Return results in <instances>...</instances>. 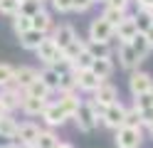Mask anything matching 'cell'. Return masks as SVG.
Masks as SVG:
<instances>
[{
    "label": "cell",
    "mask_w": 153,
    "mask_h": 148,
    "mask_svg": "<svg viewBox=\"0 0 153 148\" xmlns=\"http://www.w3.org/2000/svg\"><path fill=\"white\" fill-rule=\"evenodd\" d=\"M0 148H13V143H5V146H0Z\"/></svg>",
    "instance_id": "obj_46"
},
{
    "label": "cell",
    "mask_w": 153,
    "mask_h": 148,
    "mask_svg": "<svg viewBox=\"0 0 153 148\" xmlns=\"http://www.w3.org/2000/svg\"><path fill=\"white\" fill-rule=\"evenodd\" d=\"M94 3H104V0H94Z\"/></svg>",
    "instance_id": "obj_47"
},
{
    "label": "cell",
    "mask_w": 153,
    "mask_h": 148,
    "mask_svg": "<svg viewBox=\"0 0 153 148\" xmlns=\"http://www.w3.org/2000/svg\"><path fill=\"white\" fill-rule=\"evenodd\" d=\"M74 37H76V30L72 25H67V22L59 25V27H54V32H52V39H54V45L59 47V49H64Z\"/></svg>",
    "instance_id": "obj_16"
},
{
    "label": "cell",
    "mask_w": 153,
    "mask_h": 148,
    "mask_svg": "<svg viewBox=\"0 0 153 148\" xmlns=\"http://www.w3.org/2000/svg\"><path fill=\"white\" fill-rule=\"evenodd\" d=\"M42 3H47V0H42Z\"/></svg>",
    "instance_id": "obj_50"
},
{
    "label": "cell",
    "mask_w": 153,
    "mask_h": 148,
    "mask_svg": "<svg viewBox=\"0 0 153 148\" xmlns=\"http://www.w3.org/2000/svg\"><path fill=\"white\" fill-rule=\"evenodd\" d=\"M37 133H40V126L35 121H22V123H17V131L13 136V141L15 143H35Z\"/></svg>",
    "instance_id": "obj_11"
},
{
    "label": "cell",
    "mask_w": 153,
    "mask_h": 148,
    "mask_svg": "<svg viewBox=\"0 0 153 148\" xmlns=\"http://www.w3.org/2000/svg\"><path fill=\"white\" fill-rule=\"evenodd\" d=\"M91 5H94V0H72V10L74 13H87Z\"/></svg>",
    "instance_id": "obj_37"
},
{
    "label": "cell",
    "mask_w": 153,
    "mask_h": 148,
    "mask_svg": "<svg viewBox=\"0 0 153 148\" xmlns=\"http://www.w3.org/2000/svg\"><path fill=\"white\" fill-rule=\"evenodd\" d=\"M84 47H87V39H82V37H74L69 45H67L62 49V57L67 59V62H74L76 57H79V52H84Z\"/></svg>",
    "instance_id": "obj_22"
},
{
    "label": "cell",
    "mask_w": 153,
    "mask_h": 148,
    "mask_svg": "<svg viewBox=\"0 0 153 148\" xmlns=\"http://www.w3.org/2000/svg\"><path fill=\"white\" fill-rule=\"evenodd\" d=\"M104 3H106L109 7H119V10H126L131 0H104Z\"/></svg>",
    "instance_id": "obj_38"
},
{
    "label": "cell",
    "mask_w": 153,
    "mask_h": 148,
    "mask_svg": "<svg viewBox=\"0 0 153 148\" xmlns=\"http://www.w3.org/2000/svg\"><path fill=\"white\" fill-rule=\"evenodd\" d=\"M22 91H25L27 96H37V99H50V94H52L50 89L45 86V82H42L40 77H37L35 82H30V84H27V86L22 89Z\"/></svg>",
    "instance_id": "obj_24"
},
{
    "label": "cell",
    "mask_w": 153,
    "mask_h": 148,
    "mask_svg": "<svg viewBox=\"0 0 153 148\" xmlns=\"http://www.w3.org/2000/svg\"><path fill=\"white\" fill-rule=\"evenodd\" d=\"M57 13H72V0H50Z\"/></svg>",
    "instance_id": "obj_36"
},
{
    "label": "cell",
    "mask_w": 153,
    "mask_h": 148,
    "mask_svg": "<svg viewBox=\"0 0 153 148\" xmlns=\"http://www.w3.org/2000/svg\"><path fill=\"white\" fill-rule=\"evenodd\" d=\"M13 148H35L32 143H13Z\"/></svg>",
    "instance_id": "obj_41"
},
{
    "label": "cell",
    "mask_w": 153,
    "mask_h": 148,
    "mask_svg": "<svg viewBox=\"0 0 153 148\" xmlns=\"http://www.w3.org/2000/svg\"><path fill=\"white\" fill-rule=\"evenodd\" d=\"M40 116L45 118V123L50 126V128H54V126H62V123L67 121V118H69V116H67V114L62 111V109H59V104H57V101H47L45 111H42Z\"/></svg>",
    "instance_id": "obj_10"
},
{
    "label": "cell",
    "mask_w": 153,
    "mask_h": 148,
    "mask_svg": "<svg viewBox=\"0 0 153 148\" xmlns=\"http://www.w3.org/2000/svg\"><path fill=\"white\" fill-rule=\"evenodd\" d=\"M91 62H94V57L87 52V47H84V52H79V57L72 62V72H79V69H89L91 67Z\"/></svg>",
    "instance_id": "obj_32"
},
{
    "label": "cell",
    "mask_w": 153,
    "mask_h": 148,
    "mask_svg": "<svg viewBox=\"0 0 153 148\" xmlns=\"http://www.w3.org/2000/svg\"><path fill=\"white\" fill-rule=\"evenodd\" d=\"M30 27H32V20L27 17V15H22V13H15L13 15V30H15V35H22Z\"/></svg>",
    "instance_id": "obj_30"
},
{
    "label": "cell",
    "mask_w": 153,
    "mask_h": 148,
    "mask_svg": "<svg viewBox=\"0 0 153 148\" xmlns=\"http://www.w3.org/2000/svg\"><path fill=\"white\" fill-rule=\"evenodd\" d=\"M114 141H116V148H141L143 133L141 128H133V126H119L114 133Z\"/></svg>",
    "instance_id": "obj_1"
},
{
    "label": "cell",
    "mask_w": 153,
    "mask_h": 148,
    "mask_svg": "<svg viewBox=\"0 0 153 148\" xmlns=\"http://www.w3.org/2000/svg\"><path fill=\"white\" fill-rule=\"evenodd\" d=\"M20 37V47L22 49H37V45L42 42V37H45V32H40V30H35V27H30L27 32H22V35H17Z\"/></svg>",
    "instance_id": "obj_21"
},
{
    "label": "cell",
    "mask_w": 153,
    "mask_h": 148,
    "mask_svg": "<svg viewBox=\"0 0 153 148\" xmlns=\"http://www.w3.org/2000/svg\"><path fill=\"white\" fill-rule=\"evenodd\" d=\"M37 77H40V79H42V82H45V86H47V89H50V91H52V94L57 91V82H59V72H54V69H52L50 64H47V67H45V69H42V72H40V74H37Z\"/></svg>",
    "instance_id": "obj_28"
},
{
    "label": "cell",
    "mask_w": 153,
    "mask_h": 148,
    "mask_svg": "<svg viewBox=\"0 0 153 148\" xmlns=\"http://www.w3.org/2000/svg\"><path fill=\"white\" fill-rule=\"evenodd\" d=\"M22 89H17L15 84H7L0 89V106H3V111L13 114L15 109H20V101H22Z\"/></svg>",
    "instance_id": "obj_4"
},
{
    "label": "cell",
    "mask_w": 153,
    "mask_h": 148,
    "mask_svg": "<svg viewBox=\"0 0 153 148\" xmlns=\"http://www.w3.org/2000/svg\"><path fill=\"white\" fill-rule=\"evenodd\" d=\"M17 131V118L13 114H0V136H5V138H13Z\"/></svg>",
    "instance_id": "obj_23"
},
{
    "label": "cell",
    "mask_w": 153,
    "mask_h": 148,
    "mask_svg": "<svg viewBox=\"0 0 153 148\" xmlns=\"http://www.w3.org/2000/svg\"><path fill=\"white\" fill-rule=\"evenodd\" d=\"M57 104H59V109L67 114V116H74V111L82 106V101H79V96H76V91H64V94H59V99H57Z\"/></svg>",
    "instance_id": "obj_17"
},
{
    "label": "cell",
    "mask_w": 153,
    "mask_h": 148,
    "mask_svg": "<svg viewBox=\"0 0 153 148\" xmlns=\"http://www.w3.org/2000/svg\"><path fill=\"white\" fill-rule=\"evenodd\" d=\"M17 3H22V0H17Z\"/></svg>",
    "instance_id": "obj_49"
},
{
    "label": "cell",
    "mask_w": 153,
    "mask_h": 148,
    "mask_svg": "<svg viewBox=\"0 0 153 148\" xmlns=\"http://www.w3.org/2000/svg\"><path fill=\"white\" fill-rule=\"evenodd\" d=\"M148 99H151V104H153V86H151V91H148Z\"/></svg>",
    "instance_id": "obj_45"
},
{
    "label": "cell",
    "mask_w": 153,
    "mask_h": 148,
    "mask_svg": "<svg viewBox=\"0 0 153 148\" xmlns=\"http://www.w3.org/2000/svg\"><path fill=\"white\" fill-rule=\"evenodd\" d=\"M13 72H15V67H13V64L0 62V89L7 86V84H13Z\"/></svg>",
    "instance_id": "obj_34"
},
{
    "label": "cell",
    "mask_w": 153,
    "mask_h": 148,
    "mask_svg": "<svg viewBox=\"0 0 153 148\" xmlns=\"http://www.w3.org/2000/svg\"><path fill=\"white\" fill-rule=\"evenodd\" d=\"M54 148H74V146H72V143H64V141H59V143H57Z\"/></svg>",
    "instance_id": "obj_42"
},
{
    "label": "cell",
    "mask_w": 153,
    "mask_h": 148,
    "mask_svg": "<svg viewBox=\"0 0 153 148\" xmlns=\"http://www.w3.org/2000/svg\"><path fill=\"white\" fill-rule=\"evenodd\" d=\"M89 39H94V42H111V39H114V25H109L104 17L91 20V25H89Z\"/></svg>",
    "instance_id": "obj_6"
},
{
    "label": "cell",
    "mask_w": 153,
    "mask_h": 148,
    "mask_svg": "<svg viewBox=\"0 0 153 148\" xmlns=\"http://www.w3.org/2000/svg\"><path fill=\"white\" fill-rule=\"evenodd\" d=\"M123 114H126V106H123L119 99L116 101H111L106 109H104V114H101V123L111 128V131H116L119 126H123Z\"/></svg>",
    "instance_id": "obj_3"
},
{
    "label": "cell",
    "mask_w": 153,
    "mask_h": 148,
    "mask_svg": "<svg viewBox=\"0 0 153 148\" xmlns=\"http://www.w3.org/2000/svg\"><path fill=\"white\" fill-rule=\"evenodd\" d=\"M123 126H133V128H141V126H143L141 111H138L136 106H126V114H123Z\"/></svg>",
    "instance_id": "obj_29"
},
{
    "label": "cell",
    "mask_w": 153,
    "mask_h": 148,
    "mask_svg": "<svg viewBox=\"0 0 153 148\" xmlns=\"http://www.w3.org/2000/svg\"><path fill=\"white\" fill-rule=\"evenodd\" d=\"M17 10H20V3H17V0H0V15L13 17Z\"/></svg>",
    "instance_id": "obj_35"
},
{
    "label": "cell",
    "mask_w": 153,
    "mask_h": 148,
    "mask_svg": "<svg viewBox=\"0 0 153 148\" xmlns=\"http://www.w3.org/2000/svg\"><path fill=\"white\" fill-rule=\"evenodd\" d=\"M123 15H126V10H119V7H104V13H101V17L104 20H106V22L109 25H114V27H116L119 22H121V20H123Z\"/></svg>",
    "instance_id": "obj_31"
},
{
    "label": "cell",
    "mask_w": 153,
    "mask_h": 148,
    "mask_svg": "<svg viewBox=\"0 0 153 148\" xmlns=\"http://www.w3.org/2000/svg\"><path fill=\"white\" fill-rule=\"evenodd\" d=\"M37 74H40V72H37L35 67H27V64H25V67H17L15 72H13V84H15L17 89H25L30 82L37 79Z\"/></svg>",
    "instance_id": "obj_15"
},
{
    "label": "cell",
    "mask_w": 153,
    "mask_h": 148,
    "mask_svg": "<svg viewBox=\"0 0 153 148\" xmlns=\"http://www.w3.org/2000/svg\"><path fill=\"white\" fill-rule=\"evenodd\" d=\"M87 52H89L94 59L111 57V47H109V42H94V39H87Z\"/></svg>",
    "instance_id": "obj_27"
},
{
    "label": "cell",
    "mask_w": 153,
    "mask_h": 148,
    "mask_svg": "<svg viewBox=\"0 0 153 148\" xmlns=\"http://www.w3.org/2000/svg\"><path fill=\"white\" fill-rule=\"evenodd\" d=\"M143 10H146V13H148V17H151V22H153V5H151V7H143Z\"/></svg>",
    "instance_id": "obj_44"
},
{
    "label": "cell",
    "mask_w": 153,
    "mask_h": 148,
    "mask_svg": "<svg viewBox=\"0 0 153 148\" xmlns=\"http://www.w3.org/2000/svg\"><path fill=\"white\" fill-rule=\"evenodd\" d=\"M74 77H76V89H79V91H87V94H94V89L104 82V79H99L91 72V69H79V72H74Z\"/></svg>",
    "instance_id": "obj_8"
},
{
    "label": "cell",
    "mask_w": 153,
    "mask_h": 148,
    "mask_svg": "<svg viewBox=\"0 0 153 148\" xmlns=\"http://www.w3.org/2000/svg\"><path fill=\"white\" fill-rule=\"evenodd\" d=\"M94 99H97L99 104L109 106L111 101H116V99H119V91H116V86H114V84H109L106 79H104V82L94 89Z\"/></svg>",
    "instance_id": "obj_14"
},
{
    "label": "cell",
    "mask_w": 153,
    "mask_h": 148,
    "mask_svg": "<svg viewBox=\"0 0 153 148\" xmlns=\"http://www.w3.org/2000/svg\"><path fill=\"white\" fill-rule=\"evenodd\" d=\"M35 52H37V59H40V62H45V64H54L57 59L62 57V49L54 45L52 35H50V37L45 35V37H42V42L37 45V49H35Z\"/></svg>",
    "instance_id": "obj_5"
},
{
    "label": "cell",
    "mask_w": 153,
    "mask_h": 148,
    "mask_svg": "<svg viewBox=\"0 0 153 148\" xmlns=\"http://www.w3.org/2000/svg\"><path fill=\"white\" fill-rule=\"evenodd\" d=\"M30 20H32V27H35V30H40V32H45V35H47V32H50V30L54 27V22H52V15L47 13L45 7H40V10H37V13H35Z\"/></svg>",
    "instance_id": "obj_20"
},
{
    "label": "cell",
    "mask_w": 153,
    "mask_h": 148,
    "mask_svg": "<svg viewBox=\"0 0 153 148\" xmlns=\"http://www.w3.org/2000/svg\"><path fill=\"white\" fill-rule=\"evenodd\" d=\"M64 91H76V77L74 72H62L59 74V82H57V94H64Z\"/></svg>",
    "instance_id": "obj_26"
},
{
    "label": "cell",
    "mask_w": 153,
    "mask_h": 148,
    "mask_svg": "<svg viewBox=\"0 0 153 148\" xmlns=\"http://www.w3.org/2000/svg\"><path fill=\"white\" fill-rule=\"evenodd\" d=\"M47 106V99H37V96H27L22 94V101H20V109L25 116H40Z\"/></svg>",
    "instance_id": "obj_13"
},
{
    "label": "cell",
    "mask_w": 153,
    "mask_h": 148,
    "mask_svg": "<svg viewBox=\"0 0 153 148\" xmlns=\"http://www.w3.org/2000/svg\"><path fill=\"white\" fill-rule=\"evenodd\" d=\"M89 69H91L99 79H109V77L114 74V59H111V57H99V59H94V62H91Z\"/></svg>",
    "instance_id": "obj_19"
},
{
    "label": "cell",
    "mask_w": 153,
    "mask_h": 148,
    "mask_svg": "<svg viewBox=\"0 0 153 148\" xmlns=\"http://www.w3.org/2000/svg\"><path fill=\"white\" fill-rule=\"evenodd\" d=\"M146 128H148V133H151V138H153V118H151V121L146 123Z\"/></svg>",
    "instance_id": "obj_43"
},
{
    "label": "cell",
    "mask_w": 153,
    "mask_h": 148,
    "mask_svg": "<svg viewBox=\"0 0 153 148\" xmlns=\"http://www.w3.org/2000/svg\"><path fill=\"white\" fill-rule=\"evenodd\" d=\"M143 35H146V39H148V45H151V49H153V22L146 27V30H141Z\"/></svg>",
    "instance_id": "obj_39"
},
{
    "label": "cell",
    "mask_w": 153,
    "mask_h": 148,
    "mask_svg": "<svg viewBox=\"0 0 153 148\" xmlns=\"http://www.w3.org/2000/svg\"><path fill=\"white\" fill-rule=\"evenodd\" d=\"M128 45H131V49L136 52V57L141 59V62H143V59L148 57V52H151V45H148V39H146V35H143L141 30L128 39Z\"/></svg>",
    "instance_id": "obj_18"
},
{
    "label": "cell",
    "mask_w": 153,
    "mask_h": 148,
    "mask_svg": "<svg viewBox=\"0 0 153 148\" xmlns=\"http://www.w3.org/2000/svg\"><path fill=\"white\" fill-rule=\"evenodd\" d=\"M151 86H153V77L148 72H136L133 69V74L128 79V89H131V94L133 96H138V94H148L151 91Z\"/></svg>",
    "instance_id": "obj_7"
},
{
    "label": "cell",
    "mask_w": 153,
    "mask_h": 148,
    "mask_svg": "<svg viewBox=\"0 0 153 148\" xmlns=\"http://www.w3.org/2000/svg\"><path fill=\"white\" fill-rule=\"evenodd\" d=\"M57 143H59V138H57V133L54 131H50V128H47V131H42L40 128V133H37V138H35V148H54Z\"/></svg>",
    "instance_id": "obj_25"
},
{
    "label": "cell",
    "mask_w": 153,
    "mask_h": 148,
    "mask_svg": "<svg viewBox=\"0 0 153 148\" xmlns=\"http://www.w3.org/2000/svg\"><path fill=\"white\" fill-rule=\"evenodd\" d=\"M136 3H138V7H151L153 0H136Z\"/></svg>",
    "instance_id": "obj_40"
},
{
    "label": "cell",
    "mask_w": 153,
    "mask_h": 148,
    "mask_svg": "<svg viewBox=\"0 0 153 148\" xmlns=\"http://www.w3.org/2000/svg\"><path fill=\"white\" fill-rule=\"evenodd\" d=\"M119 64H121V69H128V72H133L141 64V59L136 57V52L131 49L128 42H119Z\"/></svg>",
    "instance_id": "obj_12"
},
{
    "label": "cell",
    "mask_w": 153,
    "mask_h": 148,
    "mask_svg": "<svg viewBox=\"0 0 153 148\" xmlns=\"http://www.w3.org/2000/svg\"><path fill=\"white\" fill-rule=\"evenodd\" d=\"M42 5H45L42 0H22V3H20V10H17V13H22V15H27V17H32V15H35Z\"/></svg>",
    "instance_id": "obj_33"
},
{
    "label": "cell",
    "mask_w": 153,
    "mask_h": 148,
    "mask_svg": "<svg viewBox=\"0 0 153 148\" xmlns=\"http://www.w3.org/2000/svg\"><path fill=\"white\" fill-rule=\"evenodd\" d=\"M0 114H5V111H3V106H0Z\"/></svg>",
    "instance_id": "obj_48"
},
{
    "label": "cell",
    "mask_w": 153,
    "mask_h": 148,
    "mask_svg": "<svg viewBox=\"0 0 153 148\" xmlns=\"http://www.w3.org/2000/svg\"><path fill=\"white\" fill-rule=\"evenodd\" d=\"M72 118H74V123H76V128H79L82 133H89V131H94V128L101 123V118H99V116L89 109V104H87V101H82V106L74 111V116H72Z\"/></svg>",
    "instance_id": "obj_2"
},
{
    "label": "cell",
    "mask_w": 153,
    "mask_h": 148,
    "mask_svg": "<svg viewBox=\"0 0 153 148\" xmlns=\"http://www.w3.org/2000/svg\"><path fill=\"white\" fill-rule=\"evenodd\" d=\"M138 32L136 15H123V20L114 27V37H119V42H128V39Z\"/></svg>",
    "instance_id": "obj_9"
}]
</instances>
